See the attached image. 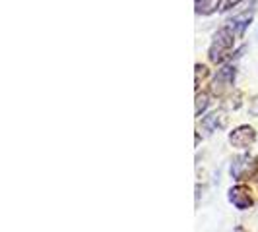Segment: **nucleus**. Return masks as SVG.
<instances>
[{"label":"nucleus","instance_id":"1","mask_svg":"<svg viewBox=\"0 0 258 232\" xmlns=\"http://www.w3.org/2000/svg\"><path fill=\"white\" fill-rule=\"evenodd\" d=\"M233 31L229 27H223L220 29L218 33H216V37H214V43H212V49H210V58L214 60V62H218L223 58V54L229 51L233 47Z\"/></svg>","mask_w":258,"mask_h":232},{"label":"nucleus","instance_id":"2","mask_svg":"<svg viewBox=\"0 0 258 232\" xmlns=\"http://www.w3.org/2000/svg\"><path fill=\"white\" fill-rule=\"evenodd\" d=\"M256 172V161L252 159V157H239V159H235V163H233L231 167V174L233 178H237V180H245L248 176H252Z\"/></svg>","mask_w":258,"mask_h":232},{"label":"nucleus","instance_id":"3","mask_svg":"<svg viewBox=\"0 0 258 232\" xmlns=\"http://www.w3.org/2000/svg\"><path fill=\"white\" fill-rule=\"evenodd\" d=\"M254 138H256L254 130L248 128V126H241V128H237L229 136V142H231V145L239 147V149H246L248 145H252Z\"/></svg>","mask_w":258,"mask_h":232},{"label":"nucleus","instance_id":"4","mask_svg":"<svg viewBox=\"0 0 258 232\" xmlns=\"http://www.w3.org/2000/svg\"><path fill=\"white\" fill-rule=\"evenodd\" d=\"M229 199H231L233 205H237L239 209H246V207H250L252 203V199H250V192H248V188L245 186H235L229 190Z\"/></svg>","mask_w":258,"mask_h":232},{"label":"nucleus","instance_id":"5","mask_svg":"<svg viewBox=\"0 0 258 232\" xmlns=\"http://www.w3.org/2000/svg\"><path fill=\"white\" fill-rule=\"evenodd\" d=\"M225 114H223V110L220 112H212L210 116H206L204 120H202V126L208 130V132H216L218 128H223L225 126Z\"/></svg>","mask_w":258,"mask_h":232},{"label":"nucleus","instance_id":"6","mask_svg":"<svg viewBox=\"0 0 258 232\" xmlns=\"http://www.w3.org/2000/svg\"><path fill=\"white\" fill-rule=\"evenodd\" d=\"M250 18H252V14L250 12H245V14H239V16H235L231 20V26L239 31V33H243L245 31V27L250 24Z\"/></svg>","mask_w":258,"mask_h":232},{"label":"nucleus","instance_id":"7","mask_svg":"<svg viewBox=\"0 0 258 232\" xmlns=\"http://www.w3.org/2000/svg\"><path fill=\"white\" fill-rule=\"evenodd\" d=\"M196 12L198 14L212 12V0H196Z\"/></svg>","mask_w":258,"mask_h":232},{"label":"nucleus","instance_id":"8","mask_svg":"<svg viewBox=\"0 0 258 232\" xmlns=\"http://www.w3.org/2000/svg\"><path fill=\"white\" fill-rule=\"evenodd\" d=\"M208 106V95L206 93H202V95H198L196 97V116L202 114V110Z\"/></svg>","mask_w":258,"mask_h":232},{"label":"nucleus","instance_id":"9","mask_svg":"<svg viewBox=\"0 0 258 232\" xmlns=\"http://www.w3.org/2000/svg\"><path fill=\"white\" fill-rule=\"evenodd\" d=\"M239 0H220V4H218V8H220L221 12H225L227 8H231L233 4H237Z\"/></svg>","mask_w":258,"mask_h":232},{"label":"nucleus","instance_id":"10","mask_svg":"<svg viewBox=\"0 0 258 232\" xmlns=\"http://www.w3.org/2000/svg\"><path fill=\"white\" fill-rule=\"evenodd\" d=\"M248 112L252 116H258V97L250 103V106H248Z\"/></svg>","mask_w":258,"mask_h":232}]
</instances>
